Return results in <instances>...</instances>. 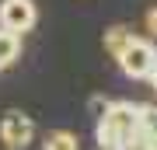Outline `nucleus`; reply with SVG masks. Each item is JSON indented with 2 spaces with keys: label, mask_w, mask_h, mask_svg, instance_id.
Masks as SVG:
<instances>
[{
  "label": "nucleus",
  "mask_w": 157,
  "mask_h": 150,
  "mask_svg": "<svg viewBox=\"0 0 157 150\" xmlns=\"http://www.w3.org/2000/svg\"><path fill=\"white\" fill-rule=\"evenodd\" d=\"M35 21H39V11H35L32 0H4L0 4V28H7V32L21 35L28 28H35Z\"/></svg>",
  "instance_id": "obj_3"
},
{
  "label": "nucleus",
  "mask_w": 157,
  "mask_h": 150,
  "mask_svg": "<svg viewBox=\"0 0 157 150\" xmlns=\"http://www.w3.org/2000/svg\"><path fill=\"white\" fill-rule=\"evenodd\" d=\"M119 67H122L126 77H133V80H147V77L154 73V67H157V45H154L150 39H140V35H136V39L129 42V49L122 52Z\"/></svg>",
  "instance_id": "obj_2"
},
{
  "label": "nucleus",
  "mask_w": 157,
  "mask_h": 150,
  "mask_svg": "<svg viewBox=\"0 0 157 150\" xmlns=\"http://www.w3.org/2000/svg\"><path fill=\"white\" fill-rule=\"evenodd\" d=\"M136 129H140V105H133V101H112L108 112L94 126L98 150H126L129 136Z\"/></svg>",
  "instance_id": "obj_1"
},
{
  "label": "nucleus",
  "mask_w": 157,
  "mask_h": 150,
  "mask_svg": "<svg viewBox=\"0 0 157 150\" xmlns=\"http://www.w3.org/2000/svg\"><path fill=\"white\" fill-rule=\"evenodd\" d=\"M147 80H150V87L157 91V67H154V73H150V77H147Z\"/></svg>",
  "instance_id": "obj_10"
},
{
  "label": "nucleus",
  "mask_w": 157,
  "mask_h": 150,
  "mask_svg": "<svg viewBox=\"0 0 157 150\" xmlns=\"http://www.w3.org/2000/svg\"><path fill=\"white\" fill-rule=\"evenodd\" d=\"M42 150H80V143H77V136L70 129H52L42 140Z\"/></svg>",
  "instance_id": "obj_7"
},
{
  "label": "nucleus",
  "mask_w": 157,
  "mask_h": 150,
  "mask_svg": "<svg viewBox=\"0 0 157 150\" xmlns=\"http://www.w3.org/2000/svg\"><path fill=\"white\" fill-rule=\"evenodd\" d=\"M17 56H21V35L0 28V70H7Z\"/></svg>",
  "instance_id": "obj_6"
},
{
  "label": "nucleus",
  "mask_w": 157,
  "mask_h": 150,
  "mask_svg": "<svg viewBox=\"0 0 157 150\" xmlns=\"http://www.w3.org/2000/svg\"><path fill=\"white\" fill-rule=\"evenodd\" d=\"M35 136V126L28 115H21V112H7L4 119H0V140H4L11 150H25L32 143Z\"/></svg>",
  "instance_id": "obj_4"
},
{
  "label": "nucleus",
  "mask_w": 157,
  "mask_h": 150,
  "mask_svg": "<svg viewBox=\"0 0 157 150\" xmlns=\"http://www.w3.org/2000/svg\"><path fill=\"white\" fill-rule=\"evenodd\" d=\"M133 39H136V35L129 32V28L115 25V28H108V32H105V39H101V42H105V52L112 56V60H122V52L129 49V42H133Z\"/></svg>",
  "instance_id": "obj_5"
},
{
  "label": "nucleus",
  "mask_w": 157,
  "mask_h": 150,
  "mask_svg": "<svg viewBox=\"0 0 157 150\" xmlns=\"http://www.w3.org/2000/svg\"><path fill=\"white\" fill-rule=\"evenodd\" d=\"M143 25H147V32H150V35H157V4L143 14Z\"/></svg>",
  "instance_id": "obj_9"
},
{
  "label": "nucleus",
  "mask_w": 157,
  "mask_h": 150,
  "mask_svg": "<svg viewBox=\"0 0 157 150\" xmlns=\"http://www.w3.org/2000/svg\"><path fill=\"white\" fill-rule=\"evenodd\" d=\"M140 129L157 140V105H140Z\"/></svg>",
  "instance_id": "obj_8"
}]
</instances>
